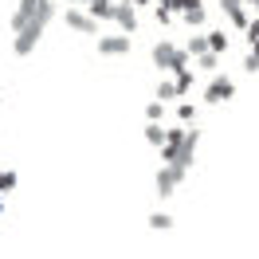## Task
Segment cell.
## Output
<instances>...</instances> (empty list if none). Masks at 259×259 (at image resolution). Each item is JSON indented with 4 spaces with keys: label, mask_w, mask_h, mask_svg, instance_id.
<instances>
[{
    "label": "cell",
    "mask_w": 259,
    "mask_h": 259,
    "mask_svg": "<svg viewBox=\"0 0 259 259\" xmlns=\"http://www.w3.org/2000/svg\"><path fill=\"white\" fill-rule=\"evenodd\" d=\"M55 12H59V8H55V0H39V8H35V16L28 20V24H24V28L16 32V39H12V51H16V59H28V55L35 51V44L44 39V32H48V24L55 20Z\"/></svg>",
    "instance_id": "6da1fadb"
},
{
    "label": "cell",
    "mask_w": 259,
    "mask_h": 259,
    "mask_svg": "<svg viewBox=\"0 0 259 259\" xmlns=\"http://www.w3.org/2000/svg\"><path fill=\"white\" fill-rule=\"evenodd\" d=\"M153 63L161 67V71H177V67H185L189 63V51L185 48H177V44H157V48H153Z\"/></svg>",
    "instance_id": "7a4b0ae2"
},
{
    "label": "cell",
    "mask_w": 259,
    "mask_h": 259,
    "mask_svg": "<svg viewBox=\"0 0 259 259\" xmlns=\"http://www.w3.org/2000/svg\"><path fill=\"white\" fill-rule=\"evenodd\" d=\"M134 48V35L118 32V35H98V55L102 59H118V55H126Z\"/></svg>",
    "instance_id": "3957f363"
},
{
    "label": "cell",
    "mask_w": 259,
    "mask_h": 259,
    "mask_svg": "<svg viewBox=\"0 0 259 259\" xmlns=\"http://www.w3.org/2000/svg\"><path fill=\"white\" fill-rule=\"evenodd\" d=\"M185 173H189V169H181V165H161V169H157V196H173L181 189Z\"/></svg>",
    "instance_id": "277c9868"
},
{
    "label": "cell",
    "mask_w": 259,
    "mask_h": 259,
    "mask_svg": "<svg viewBox=\"0 0 259 259\" xmlns=\"http://www.w3.org/2000/svg\"><path fill=\"white\" fill-rule=\"evenodd\" d=\"M220 12L228 16V24H232L236 32H247V24H251V12H247V0H220Z\"/></svg>",
    "instance_id": "5b68a950"
},
{
    "label": "cell",
    "mask_w": 259,
    "mask_h": 259,
    "mask_svg": "<svg viewBox=\"0 0 259 259\" xmlns=\"http://www.w3.org/2000/svg\"><path fill=\"white\" fill-rule=\"evenodd\" d=\"M63 24L71 28V32H79V35H95V32H98V20L91 16V12L71 8V4H67V12H63Z\"/></svg>",
    "instance_id": "8992f818"
},
{
    "label": "cell",
    "mask_w": 259,
    "mask_h": 259,
    "mask_svg": "<svg viewBox=\"0 0 259 259\" xmlns=\"http://www.w3.org/2000/svg\"><path fill=\"white\" fill-rule=\"evenodd\" d=\"M236 95V82L228 79V75H212V82L204 87V102L216 106V102H228V98Z\"/></svg>",
    "instance_id": "52a82bcc"
},
{
    "label": "cell",
    "mask_w": 259,
    "mask_h": 259,
    "mask_svg": "<svg viewBox=\"0 0 259 259\" xmlns=\"http://www.w3.org/2000/svg\"><path fill=\"white\" fill-rule=\"evenodd\" d=\"M110 20H114V24H118V28H122L126 35L138 32V12H134V4H114Z\"/></svg>",
    "instance_id": "ba28073f"
},
{
    "label": "cell",
    "mask_w": 259,
    "mask_h": 259,
    "mask_svg": "<svg viewBox=\"0 0 259 259\" xmlns=\"http://www.w3.org/2000/svg\"><path fill=\"white\" fill-rule=\"evenodd\" d=\"M35 8H39V0H20V8L12 12V32H20V28L35 16Z\"/></svg>",
    "instance_id": "9c48e42d"
},
{
    "label": "cell",
    "mask_w": 259,
    "mask_h": 259,
    "mask_svg": "<svg viewBox=\"0 0 259 259\" xmlns=\"http://www.w3.org/2000/svg\"><path fill=\"white\" fill-rule=\"evenodd\" d=\"M185 51H189V59H196V55H204V51H208V35H204V32H200V35H193V39L185 44Z\"/></svg>",
    "instance_id": "30bf717a"
},
{
    "label": "cell",
    "mask_w": 259,
    "mask_h": 259,
    "mask_svg": "<svg viewBox=\"0 0 259 259\" xmlns=\"http://www.w3.org/2000/svg\"><path fill=\"white\" fill-rule=\"evenodd\" d=\"M157 98H161V102H169V98H181L177 79H161V87H157Z\"/></svg>",
    "instance_id": "8fae6325"
},
{
    "label": "cell",
    "mask_w": 259,
    "mask_h": 259,
    "mask_svg": "<svg viewBox=\"0 0 259 259\" xmlns=\"http://www.w3.org/2000/svg\"><path fill=\"white\" fill-rule=\"evenodd\" d=\"M204 35H208V51H216V55L228 51V35L224 32H204Z\"/></svg>",
    "instance_id": "7c38bea8"
},
{
    "label": "cell",
    "mask_w": 259,
    "mask_h": 259,
    "mask_svg": "<svg viewBox=\"0 0 259 259\" xmlns=\"http://www.w3.org/2000/svg\"><path fill=\"white\" fill-rule=\"evenodd\" d=\"M149 228H157V232H169V228H173V216H169V212H149Z\"/></svg>",
    "instance_id": "4fadbf2b"
},
{
    "label": "cell",
    "mask_w": 259,
    "mask_h": 259,
    "mask_svg": "<svg viewBox=\"0 0 259 259\" xmlns=\"http://www.w3.org/2000/svg\"><path fill=\"white\" fill-rule=\"evenodd\" d=\"M185 20H189V24H193V28H200V24H204V20H208V12H204V4H200V0H196L193 8H189V12H185Z\"/></svg>",
    "instance_id": "5bb4252c"
},
{
    "label": "cell",
    "mask_w": 259,
    "mask_h": 259,
    "mask_svg": "<svg viewBox=\"0 0 259 259\" xmlns=\"http://www.w3.org/2000/svg\"><path fill=\"white\" fill-rule=\"evenodd\" d=\"M146 142H149V146H161V142H165L161 122H146Z\"/></svg>",
    "instance_id": "9a60e30c"
},
{
    "label": "cell",
    "mask_w": 259,
    "mask_h": 259,
    "mask_svg": "<svg viewBox=\"0 0 259 259\" xmlns=\"http://www.w3.org/2000/svg\"><path fill=\"white\" fill-rule=\"evenodd\" d=\"M177 118H181V126H196V106H193V102H181Z\"/></svg>",
    "instance_id": "2e32d148"
},
{
    "label": "cell",
    "mask_w": 259,
    "mask_h": 259,
    "mask_svg": "<svg viewBox=\"0 0 259 259\" xmlns=\"http://www.w3.org/2000/svg\"><path fill=\"white\" fill-rule=\"evenodd\" d=\"M196 67H200V71H216V67H220V55H216V51H204V55H196Z\"/></svg>",
    "instance_id": "e0dca14e"
},
{
    "label": "cell",
    "mask_w": 259,
    "mask_h": 259,
    "mask_svg": "<svg viewBox=\"0 0 259 259\" xmlns=\"http://www.w3.org/2000/svg\"><path fill=\"white\" fill-rule=\"evenodd\" d=\"M157 4H161V8H169V12H181V16H185L196 0H157Z\"/></svg>",
    "instance_id": "ac0fdd59"
},
{
    "label": "cell",
    "mask_w": 259,
    "mask_h": 259,
    "mask_svg": "<svg viewBox=\"0 0 259 259\" xmlns=\"http://www.w3.org/2000/svg\"><path fill=\"white\" fill-rule=\"evenodd\" d=\"M146 118H149V122H161V118H165V102H161V98H153V102L146 106Z\"/></svg>",
    "instance_id": "d6986e66"
},
{
    "label": "cell",
    "mask_w": 259,
    "mask_h": 259,
    "mask_svg": "<svg viewBox=\"0 0 259 259\" xmlns=\"http://www.w3.org/2000/svg\"><path fill=\"white\" fill-rule=\"evenodd\" d=\"M16 173H12V169H0V193H12V189H16Z\"/></svg>",
    "instance_id": "ffe728a7"
},
{
    "label": "cell",
    "mask_w": 259,
    "mask_h": 259,
    "mask_svg": "<svg viewBox=\"0 0 259 259\" xmlns=\"http://www.w3.org/2000/svg\"><path fill=\"white\" fill-rule=\"evenodd\" d=\"M247 44H251V51H259V16L247 24Z\"/></svg>",
    "instance_id": "44dd1931"
},
{
    "label": "cell",
    "mask_w": 259,
    "mask_h": 259,
    "mask_svg": "<svg viewBox=\"0 0 259 259\" xmlns=\"http://www.w3.org/2000/svg\"><path fill=\"white\" fill-rule=\"evenodd\" d=\"M243 67H247V71L255 75V71H259V51H247V59H243Z\"/></svg>",
    "instance_id": "7402d4cb"
},
{
    "label": "cell",
    "mask_w": 259,
    "mask_h": 259,
    "mask_svg": "<svg viewBox=\"0 0 259 259\" xmlns=\"http://www.w3.org/2000/svg\"><path fill=\"white\" fill-rule=\"evenodd\" d=\"M82 4H110V0H82Z\"/></svg>",
    "instance_id": "603a6c76"
},
{
    "label": "cell",
    "mask_w": 259,
    "mask_h": 259,
    "mask_svg": "<svg viewBox=\"0 0 259 259\" xmlns=\"http://www.w3.org/2000/svg\"><path fill=\"white\" fill-rule=\"evenodd\" d=\"M130 4H153V0H130Z\"/></svg>",
    "instance_id": "cb8c5ba5"
},
{
    "label": "cell",
    "mask_w": 259,
    "mask_h": 259,
    "mask_svg": "<svg viewBox=\"0 0 259 259\" xmlns=\"http://www.w3.org/2000/svg\"><path fill=\"white\" fill-rule=\"evenodd\" d=\"M0 106H4V98H0Z\"/></svg>",
    "instance_id": "d4e9b609"
},
{
    "label": "cell",
    "mask_w": 259,
    "mask_h": 259,
    "mask_svg": "<svg viewBox=\"0 0 259 259\" xmlns=\"http://www.w3.org/2000/svg\"><path fill=\"white\" fill-rule=\"evenodd\" d=\"M247 4H251V0H247Z\"/></svg>",
    "instance_id": "484cf974"
}]
</instances>
